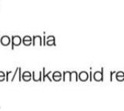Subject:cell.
Returning <instances> with one entry per match:
<instances>
[{
  "label": "cell",
  "mask_w": 124,
  "mask_h": 111,
  "mask_svg": "<svg viewBox=\"0 0 124 111\" xmlns=\"http://www.w3.org/2000/svg\"><path fill=\"white\" fill-rule=\"evenodd\" d=\"M104 68H102L101 71H96L94 73V79L96 81H103L104 80Z\"/></svg>",
  "instance_id": "cell-1"
},
{
  "label": "cell",
  "mask_w": 124,
  "mask_h": 111,
  "mask_svg": "<svg viewBox=\"0 0 124 111\" xmlns=\"http://www.w3.org/2000/svg\"><path fill=\"white\" fill-rule=\"evenodd\" d=\"M22 42V39L19 36H12V49H14V46H19Z\"/></svg>",
  "instance_id": "cell-2"
},
{
  "label": "cell",
  "mask_w": 124,
  "mask_h": 111,
  "mask_svg": "<svg viewBox=\"0 0 124 111\" xmlns=\"http://www.w3.org/2000/svg\"><path fill=\"white\" fill-rule=\"evenodd\" d=\"M46 44L48 46H56L55 44V37L54 36H49L46 37Z\"/></svg>",
  "instance_id": "cell-3"
},
{
  "label": "cell",
  "mask_w": 124,
  "mask_h": 111,
  "mask_svg": "<svg viewBox=\"0 0 124 111\" xmlns=\"http://www.w3.org/2000/svg\"><path fill=\"white\" fill-rule=\"evenodd\" d=\"M1 44L3 46H8L10 43V39L8 36H3L1 38Z\"/></svg>",
  "instance_id": "cell-4"
},
{
  "label": "cell",
  "mask_w": 124,
  "mask_h": 111,
  "mask_svg": "<svg viewBox=\"0 0 124 111\" xmlns=\"http://www.w3.org/2000/svg\"><path fill=\"white\" fill-rule=\"evenodd\" d=\"M78 77H79V80L80 81H86L88 80V78H89V74L86 71H82V72H81L79 73Z\"/></svg>",
  "instance_id": "cell-5"
},
{
  "label": "cell",
  "mask_w": 124,
  "mask_h": 111,
  "mask_svg": "<svg viewBox=\"0 0 124 111\" xmlns=\"http://www.w3.org/2000/svg\"><path fill=\"white\" fill-rule=\"evenodd\" d=\"M23 43L25 46H30L32 43V39L29 36H25L23 39Z\"/></svg>",
  "instance_id": "cell-6"
},
{
  "label": "cell",
  "mask_w": 124,
  "mask_h": 111,
  "mask_svg": "<svg viewBox=\"0 0 124 111\" xmlns=\"http://www.w3.org/2000/svg\"><path fill=\"white\" fill-rule=\"evenodd\" d=\"M22 78H23V80L24 81H29L31 79V73L29 72V71H25L23 73V76H22Z\"/></svg>",
  "instance_id": "cell-7"
},
{
  "label": "cell",
  "mask_w": 124,
  "mask_h": 111,
  "mask_svg": "<svg viewBox=\"0 0 124 111\" xmlns=\"http://www.w3.org/2000/svg\"><path fill=\"white\" fill-rule=\"evenodd\" d=\"M53 80L54 81H60L62 80V73L59 71H55L53 73Z\"/></svg>",
  "instance_id": "cell-8"
},
{
  "label": "cell",
  "mask_w": 124,
  "mask_h": 111,
  "mask_svg": "<svg viewBox=\"0 0 124 111\" xmlns=\"http://www.w3.org/2000/svg\"><path fill=\"white\" fill-rule=\"evenodd\" d=\"M116 79H117L118 81H124V73L123 71L117 72V74H116Z\"/></svg>",
  "instance_id": "cell-9"
},
{
  "label": "cell",
  "mask_w": 124,
  "mask_h": 111,
  "mask_svg": "<svg viewBox=\"0 0 124 111\" xmlns=\"http://www.w3.org/2000/svg\"><path fill=\"white\" fill-rule=\"evenodd\" d=\"M33 80L34 81H41V71L39 72V77H36V76L35 74V71H33Z\"/></svg>",
  "instance_id": "cell-10"
},
{
  "label": "cell",
  "mask_w": 124,
  "mask_h": 111,
  "mask_svg": "<svg viewBox=\"0 0 124 111\" xmlns=\"http://www.w3.org/2000/svg\"><path fill=\"white\" fill-rule=\"evenodd\" d=\"M52 73V71H49L47 74H45V68H43V73H44V74H43V81H44V82L45 81V80H46V77L48 78V79L49 80V81H50V82H52V80H51V79H50V78H49V73Z\"/></svg>",
  "instance_id": "cell-11"
},
{
  "label": "cell",
  "mask_w": 124,
  "mask_h": 111,
  "mask_svg": "<svg viewBox=\"0 0 124 111\" xmlns=\"http://www.w3.org/2000/svg\"><path fill=\"white\" fill-rule=\"evenodd\" d=\"M5 79V74L3 71H0V81H3Z\"/></svg>",
  "instance_id": "cell-12"
},
{
  "label": "cell",
  "mask_w": 124,
  "mask_h": 111,
  "mask_svg": "<svg viewBox=\"0 0 124 111\" xmlns=\"http://www.w3.org/2000/svg\"><path fill=\"white\" fill-rule=\"evenodd\" d=\"M18 72H19V81H21V68H18Z\"/></svg>",
  "instance_id": "cell-13"
},
{
  "label": "cell",
  "mask_w": 124,
  "mask_h": 111,
  "mask_svg": "<svg viewBox=\"0 0 124 111\" xmlns=\"http://www.w3.org/2000/svg\"><path fill=\"white\" fill-rule=\"evenodd\" d=\"M116 73V71H113V72H110V82H112L113 81V73Z\"/></svg>",
  "instance_id": "cell-14"
},
{
  "label": "cell",
  "mask_w": 124,
  "mask_h": 111,
  "mask_svg": "<svg viewBox=\"0 0 124 111\" xmlns=\"http://www.w3.org/2000/svg\"><path fill=\"white\" fill-rule=\"evenodd\" d=\"M43 41H44L43 45H44V46H46V36H45V32H44V39H43Z\"/></svg>",
  "instance_id": "cell-15"
},
{
  "label": "cell",
  "mask_w": 124,
  "mask_h": 111,
  "mask_svg": "<svg viewBox=\"0 0 124 111\" xmlns=\"http://www.w3.org/2000/svg\"><path fill=\"white\" fill-rule=\"evenodd\" d=\"M89 76H90V81H92V72L90 71V74H89Z\"/></svg>",
  "instance_id": "cell-16"
},
{
  "label": "cell",
  "mask_w": 124,
  "mask_h": 111,
  "mask_svg": "<svg viewBox=\"0 0 124 111\" xmlns=\"http://www.w3.org/2000/svg\"><path fill=\"white\" fill-rule=\"evenodd\" d=\"M11 73H12V71H9V72L7 71V79H8V76H9V74Z\"/></svg>",
  "instance_id": "cell-17"
}]
</instances>
